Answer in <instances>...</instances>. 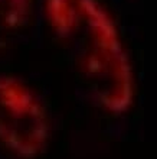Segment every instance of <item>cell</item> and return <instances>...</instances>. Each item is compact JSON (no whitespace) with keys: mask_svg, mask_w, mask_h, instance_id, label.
<instances>
[{"mask_svg":"<svg viewBox=\"0 0 157 159\" xmlns=\"http://www.w3.org/2000/svg\"><path fill=\"white\" fill-rule=\"evenodd\" d=\"M46 15L69 45L95 98L111 111L131 101V75L105 13L94 0H46Z\"/></svg>","mask_w":157,"mask_h":159,"instance_id":"obj_1","label":"cell"},{"mask_svg":"<svg viewBox=\"0 0 157 159\" xmlns=\"http://www.w3.org/2000/svg\"><path fill=\"white\" fill-rule=\"evenodd\" d=\"M49 136L39 97L16 77L0 74V143L23 159L36 158Z\"/></svg>","mask_w":157,"mask_h":159,"instance_id":"obj_2","label":"cell"},{"mask_svg":"<svg viewBox=\"0 0 157 159\" xmlns=\"http://www.w3.org/2000/svg\"><path fill=\"white\" fill-rule=\"evenodd\" d=\"M32 0H0V49L10 43L26 25Z\"/></svg>","mask_w":157,"mask_h":159,"instance_id":"obj_3","label":"cell"}]
</instances>
